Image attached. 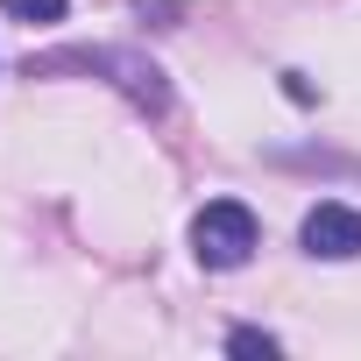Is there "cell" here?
I'll list each match as a JSON object with an SVG mask.
<instances>
[{
	"label": "cell",
	"instance_id": "6da1fadb",
	"mask_svg": "<svg viewBox=\"0 0 361 361\" xmlns=\"http://www.w3.org/2000/svg\"><path fill=\"white\" fill-rule=\"evenodd\" d=\"M255 241H262V227H255V213H248L241 199H213V206L192 220V255H199L206 269H241V262L255 255Z\"/></svg>",
	"mask_w": 361,
	"mask_h": 361
},
{
	"label": "cell",
	"instance_id": "7a4b0ae2",
	"mask_svg": "<svg viewBox=\"0 0 361 361\" xmlns=\"http://www.w3.org/2000/svg\"><path fill=\"white\" fill-rule=\"evenodd\" d=\"M305 255H319V262L361 255V213L340 206V199H319V206L305 213Z\"/></svg>",
	"mask_w": 361,
	"mask_h": 361
},
{
	"label": "cell",
	"instance_id": "3957f363",
	"mask_svg": "<svg viewBox=\"0 0 361 361\" xmlns=\"http://www.w3.org/2000/svg\"><path fill=\"white\" fill-rule=\"evenodd\" d=\"M0 8H8L15 22H64L71 0H0Z\"/></svg>",
	"mask_w": 361,
	"mask_h": 361
},
{
	"label": "cell",
	"instance_id": "277c9868",
	"mask_svg": "<svg viewBox=\"0 0 361 361\" xmlns=\"http://www.w3.org/2000/svg\"><path fill=\"white\" fill-rule=\"evenodd\" d=\"M227 347H234V354H262V361H269V354H276V333H255V326H241Z\"/></svg>",
	"mask_w": 361,
	"mask_h": 361
}]
</instances>
